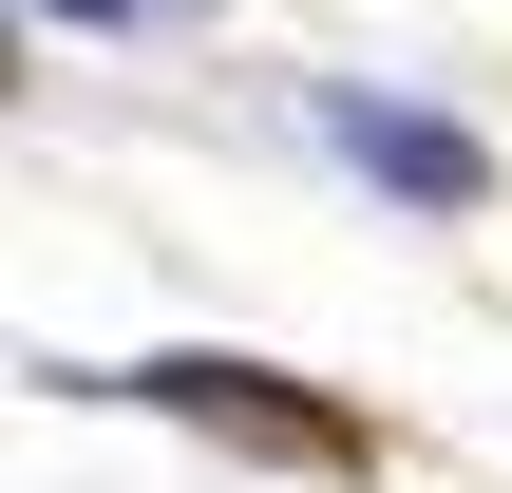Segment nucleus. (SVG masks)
Here are the masks:
<instances>
[{"instance_id":"obj_3","label":"nucleus","mask_w":512,"mask_h":493,"mask_svg":"<svg viewBox=\"0 0 512 493\" xmlns=\"http://www.w3.org/2000/svg\"><path fill=\"white\" fill-rule=\"evenodd\" d=\"M38 19H190V0H38Z\"/></svg>"},{"instance_id":"obj_1","label":"nucleus","mask_w":512,"mask_h":493,"mask_svg":"<svg viewBox=\"0 0 512 493\" xmlns=\"http://www.w3.org/2000/svg\"><path fill=\"white\" fill-rule=\"evenodd\" d=\"M95 399H152V418H190V437H247V456H285V475H361V456H380L342 399H304L285 361H209V342H190V361H114Z\"/></svg>"},{"instance_id":"obj_2","label":"nucleus","mask_w":512,"mask_h":493,"mask_svg":"<svg viewBox=\"0 0 512 493\" xmlns=\"http://www.w3.org/2000/svg\"><path fill=\"white\" fill-rule=\"evenodd\" d=\"M323 152H342L361 190L437 209V228H475V209H494V152H475L456 114H418V95H380V76H323Z\"/></svg>"}]
</instances>
